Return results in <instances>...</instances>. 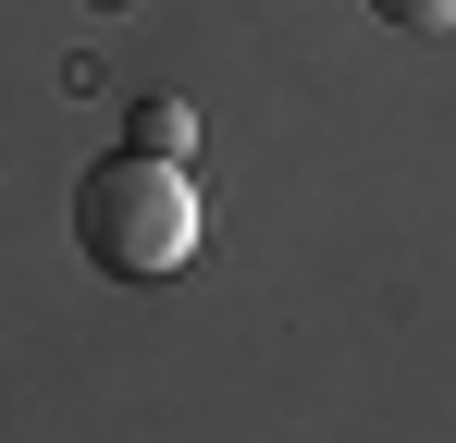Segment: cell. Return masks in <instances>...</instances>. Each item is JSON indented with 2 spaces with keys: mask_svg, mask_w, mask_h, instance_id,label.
Returning a JSON list of instances; mask_svg holds the SVG:
<instances>
[{
  "mask_svg": "<svg viewBox=\"0 0 456 443\" xmlns=\"http://www.w3.org/2000/svg\"><path fill=\"white\" fill-rule=\"evenodd\" d=\"M75 246L99 271H124V284H173L198 259V173L185 160H149V148L99 160L75 185Z\"/></svg>",
  "mask_w": 456,
  "mask_h": 443,
  "instance_id": "cell-1",
  "label": "cell"
},
{
  "mask_svg": "<svg viewBox=\"0 0 456 443\" xmlns=\"http://www.w3.org/2000/svg\"><path fill=\"white\" fill-rule=\"evenodd\" d=\"M370 12H382V25H407V37H444V25H456V0H370Z\"/></svg>",
  "mask_w": 456,
  "mask_h": 443,
  "instance_id": "cell-3",
  "label": "cell"
},
{
  "mask_svg": "<svg viewBox=\"0 0 456 443\" xmlns=\"http://www.w3.org/2000/svg\"><path fill=\"white\" fill-rule=\"evenodd\" d=\"M136 148H149V160H185V148H198V111H185V99H136Z\"/></svg>",
  "mask_w": 456,
  "mask_h": 443,
  "instance_id": "cell-2",
  "label": "cell"
}]
</instances>
